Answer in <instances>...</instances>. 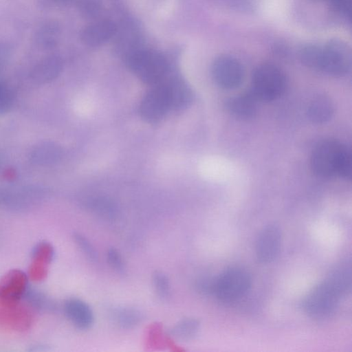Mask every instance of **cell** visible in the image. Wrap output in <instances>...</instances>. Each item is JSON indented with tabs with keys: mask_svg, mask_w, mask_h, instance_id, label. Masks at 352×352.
<instances>
[{
	"mask_svg": "<svg viewBox=\"0 0 352 352\" xmlns=\"http://www.w3.org/2000/svg\"><path fill=\"white\" fill-rule=\"evenodd\" d=\"M299 58L307 67L333 76H342L351 67L349 46L340 39H331L324 45H302Z\"/></svg>",
	"mask_w": 352,
	"mask_h": 352,
	"instance_id": "cell-1",
	"label": "cell"
},
{
	"mask_svg": "<svg viewBox=\"0 0 352 352\" xmlns=\"http://www.w3.org/2000/svg\"><path fill=\"white\" fill-rule=\"evenodd\" d=\"M129 68L144 82L157 85L162 83L169 69L166 58L156 52L135 50L126 56Z\"/></svg>",
	"mask_w": 352,
	"mask_h": 352,
	"instance_id": "cell-2",
	"label": "cell"
},
{
	"mask_svg": "<svg viewBox=\"0 0 352 352\" xmlns=\"http://www.w3.org/2000/svg\"><path fill=\"white\" fill-rule=\"evenodd\" d=\"M286 84L285 76L278 67L265 63L254 69L248 92L257 101H272L283 94Z\"/></svg>",
	"mask_w": 352,
	"mask_h": 352,
	"instance_id": "cell-3",
	"label": "cell"
},
{
	"mask_svg": "<svg viewBox=\"0 0 352 352\" xmlns=\"http://www.w3.org/2000/svg\"><path fill=\"white\" fill-rule=\"evenodd\" d=\"M251 285L252 278L248 271L230 267L213 278L211 294L221 301H235L245 296Z\"/></svg>",
	"mask_w": 352,
	"mask_h": 352,
	"instance_id": "cell-4",
	"label": "cell"
},
{
	"mask_svg": "<svg viewBox=\"0 0 352 352\" xmlns=\"http://www.w3.org/2000/svg\"><path fill=\"white\" fill-rule=\"evenodd\" d=\"M342 297V294L324 280L307 293L302 300V308L313 318L324 319L333 314Z\"/></svg>",
	"mask_w": 352,
	"mask_h": 352,
	"instance_id": "cell-5",
	"label": "cell"
},
{
	"mask_svg": "<svg viewBox=\"0 0 352 352\" xmlns=\"http://www.w3.org/2000/svg\"><path fill=\"white\" fill-rule=\"evenodd\" d=\"M346 146V145L331 139L318 142L311 156L313 172L320 177L338 175Z\"/></svg>",
	"mask_w": 352,
	"mask_h": 352,
	"instance_id": "cell-6",
	"label": "cell"
},
{
	"mask_svg": "<svg viewBox=\"0 0 352 352\" xmlns=\"http://www.w3.org/2000/svg\"><path fill=\"white\" fill-rule=\"evenodd\" d=\"M212 75L215 82L225 89L238 87L243 78L241 63L234 57L223 55L217 57L212 65Z\"/></svg>",
	"mask_w": 352,
	"mask_h": 352,
	"instance_id": "cell-7",
	"label": "cell"
},
{
	"mask_svg": "<svg viewBox=\"0 0 352 352\" xmlns=\"http://www.w3.org/2000/svg\"><path fill=\"white\" fill-rule=\"evenodd\" d=\"M27 287L28 276L24 272L18 269L8 272L0 279V306H17Z\"/></svg>",
	"mask_w": 352,
	"mask_h": 352,
	"instance_id": "cell-8",
	"label": "cell"
},
{
	"mask_svg": "<svg viewBox=\"0 0 352 352\" xmlns=\"http://www.w3.org/2000/svg\"><path fill=\"white\" fill-rule=\"evenodd\" d=\"M283 241L282 231L275 223H270L262 228L255 244V254L258 261L269 263L278 256Z\"/></svg>",
	"mask_w": 352,
	"mask_h": 352,
	"instance_id": "cell-9",
	"label": "cell"
},
{
	"mask_svg": "<svg viewBox=\"0 0 352 352\" xmlns=\"http://www.w3.org/2000/svg\"><path fill=\"white\" fill-rule=\"evenodd\" d=\"M170 108L168 94L163 82L155 85L142 100L140 113L143 119L155 122L162 118Z\"/></svg>",
	"mask_w": 352,
	"mask_h": 352,
	"instance_id": "cell-10",
	"label": "cell"
},
{
	"mask_svg": "<svg viewBox=\"0 0 352 352\" xmlns=\"http://www.w3.org/2000/svg\"><path fill=\"white\" fill-rule=\"evenodd\" d=\"M53 256V247L48 242H40L34 247L28 272L32 280L41 281L46 278Z\"/></svg>",
	"mask_w": 352,
	"mask_h": 352,
	"instance_id": "cell-11",
	"label": "cell"
},
{
	"mask_svg": "<svg viewBox=\"0 0 352 352\" xmlns=\"http://www.w3.org/2000/svg\"><path fill=\"white\" fill-rule=\"evenodd\" d=\"M116 25L108 19L100 20L87 25L81 32L82 43L89 47H98L114 36Z\"/></svg>",
	"mask_w": 352,
	"mask_h": 352,
	"instance_id": "cell-12",
	"label": "cell"
},
{
	"mask_svg": "<svg viewBox=\"0 0 352 352\" xmlns=\"http://www.w3.org/2000/svg\"><path fill=\"white\" fill-rule=\"evenodd\" d=\"M63 310L67 319L79 329H88L94 324V312L90 306L82 300L75 298L66 300Z\"/></svg>",
	"mask_w": 352,
	"mask_h": 352,
	"instance_id": "cell-13",
	"label": "cell"
},
{
	"mask_svg": "<svg viewBox=\"0 0 352 352\" xmlns=\"http://www.w3.org/2000/svg\"><path fill=\"white\" fill-rule=\"evenodd\" d=\"M257 100L248 91L246 94L228 98L226 101V110L234 117L248 120L256 113Z\"/></svg>",
	"mask_w": 352,
	"mask_h": 352,
	"instance_id": "cell-14",
	"label": "cell"
},
{
	"mask_svg": "<svg viewBox=\"0 0 352 352\" xmlns=\"http://www.w3.org/2000/svg\"><path fill=\"white\" fill-rule=\"evenodd\" d=\"M333 112V104L325 96H318L313 98L307 108L309 119L316 124L327 122L331 119Z\"/></svg>",
	"mask_w": 352,
	"mask_h": 352,
	"instance_id": "cell-15",
	"label": "cell"
},
{
	"mask_svg": "<svg viewBox=\"0 0 352 352\" xmlns=\"http://www.w3.org/2000/svg\"><path fill=\"white\" fill-rule=\"evenodd\" d=\"M164 85L168 94L170 108L179 109L186 106L190 102L191 92L182 81L173 79L164 82Z\"/></svg>",
	"mask_w": 352,
	"mask_h": 352,
	"instance_id": "cell-16",
	"label": "cell"
},
{
	"mask_svg": "<svg viewBox=\"0 0 352 352\" xmlns=\"http://www.w3.org/2000/svg\"><path fill=\"white\" fill-rule=\"evenodd\" d=\"M62 67L60 59L50 56L41 60L34 68L33 76L38 80H49L56 77Z\"/></svg>",
	"mask_w": 352,
	"mask_h": 352,
	"instance_id": "cell-17",
	"label": "cell"
},
{
	"mask_svg": "<svg viewBox=\"0 0 352 352\" xmlns=\"http://www.w3.org/2000/svg\"><path fill=\"white\" fill-rule=\"evenodd\" d=\"M199 322L195 318H185L175 324L169 331L170 336L179 341L193 339L199 332Z\"/></svg>",
	"mask_w": 352,
	"mask_h": 352,
	"instance_id": "cell-18",
	"label": "cell"
},
{
	"mask_svg": "<svg viewBox=\"0 0 352 352\" xmlns=\"http://www.w3.org/2000/svg\"><path fill=\"white\" fill-rule=\"evenodd\" d=\"M342 296L349 292L351 287V273L344 267H339L332 271L325 279Z\"/></svg>",
	"mask_w": 352,
	"mask_h": 352,
	"instance_id": "cell-19",
	"label": "cell"
},
{
	"mask_svg": "<svg viewBox=\"0 0 352 352\" xmlns=\"http://www.w3.org/2000/svg\"><path fill=\"white\" fill-rule=\"evenodd\" d=\"M58 34V28L54 23H45L38 30L36 34V43L43 47H52L57 42Z\"/></svg>",
	"mask_w": 352,
	"mask_h": 352,
	"instance_id": "cell-20",
	"label": "cell"
},
{
	"mask_svg": "<svg viewBox=\"0 0 352 352\" xmlns=\"http://www.w3.org/2000/svg\"><path fill=\"white\" fill-rule=\"evenodd\" d=\"M116 322L122 328L131 329L138 325L142 320L141 313L133 308H122L114 314Z\"/></svg>",
	"mask_w": 352,
	"mask_h": 352,
	"instance_id": "cell-21",
	"label": "cell"
},
{
	"mask_svg": "<svg viewBox=\"0 0 352 352\" xmlns=\"http://www.w3.org/2000/svg\"><path fill=\"white\" fill-rule=\"evenodd\" d=\"M153 283L157 294L163 298L170 296V283L168 276L162 272H155L153 276Z\"/></svg>",
	"mask_w": 352,
	"mask_h": 352,
	"instance_id": "cell-22",
	"label": "cell"
},
{
	"mask_svg": "<svg viewBox=\"0 0 352 352\" xmlns=\"http://www.w3.org/2000/svg\"><path fill=\"white\" fill-rule=\"evenodd\" d=\"M74 236L76 243L85 256L90 261H96L98 258V254L90 241L80 234H76Z\"/></svg>",
	"mask_w": 352,
	"mask_h": 352,
	"instance_id": "cell-23",
	"label": "cell"
},
{
	"mask_svg": "<svg viewBox=\"0 0 352 352\" xmlns=\"http://www.w3.org/2000/svg\"><path fill=\"white\" fill-rule=\"evenodd\" d=\"M107 259L112 269L121 272L124 268V263L121 254L115 248L109 249L107 252Z\"/></svg>",
	"mask_w": 352,
	"mask_h": 352,
	"instance_id": "cell-24",
	"label": "cell"
},
{
	"mask_svg": "<svg viewBox=\"0 0 352 352\" xmlns=\"http://www.w3.org/2000/svg\"><path fill=\"white\" fill-rule=\"evenodd\" d=\"M333 9L346 17H351V0H329Z\"/></svg>",
	"mask_w": 352,
	"mask_h": 352,
	"instance_id": "cell-25",
	"label": "cell"
},
{
	"mask_svg": "<svg viewBox=\"0 0 352 352\" xmlns=\"http://www.w3.org/2000/svg\"><path fill=\"white\" fill-rule=\"evenodd\" d=\"M12 95L10 90L0 85V113L6 111L11 105Z\"/></svg>",
	"mask_w": 352,
	"mask_h": 352,
	"instance_id": "cell-26",
	"label": "cell"
},
{
	"mask_svg": "<svg viewBox=\"0 0 352 352\" xmlns=\"http://www.w3.org/2000/svg\"><path fill=\"white\" fill-rule=\"evenodd\" d=\"M91 207L100 213H110L113 210V206L107 199H95L90 203Z\"/></svg>",
	"mask_w": 352,
	"mask_h": 352,
	"instance_id": "cell-27",
	"label": "cell"
},
{
	"mask_svg": "<svg viewBox=\"0 0 352 352\" xmlns=\"http://www.w3.org/2000/svg\"><path fill=\"white\" fill-rule=\"evenodd\" d=\"M5 47L6 46H4V45H0V65L2 62V60L7 55V50Z\"/></svg>",
	"mask_w": 352,
	"mask_h": 352,
	"instance_id": "cell-28",
	"label": "cell"
},
{
	"mask_svg": "<svg viewBox=\"0 0 352 352\" xmlns=\"http://www.w3.org/2000/svg\"><path fill=\"white\" fill-rule=\"evenodd\" d=\"M5 176L8 179H13L15 177V172L12 169H8L5 173Z\"/></svg>",
	"mask_w": 352,
	"mask_h": 352,
	"instance_id": "cell-29",
	"label": "cell"
},
{
	"mask_svg": "<svg viewBox=\"0 0 352 352\" xmlns=\"http://www.w3.org/2000/svg\"><path fill=\"white\" fill-rule=\"evenodd\" d=\"M55 2L59 3H63L69 1V0H53Z\"/></svg>",
	"mask_w": 352,
	"mask_h": 352,
	"instance_id": "cell-30",
	"label": "cell"
},
{
	"mask_svg": "<svg viewBox=\"0 0 352 352\" xmlns=\"http://www.w3.org/2000/svg\"><path fill=\"white\" fill-rule=\"evenodd\" d=\"M319 1H320V0H319ZM327 1H329V0H327Z\"/></svg>",
	"mask_w": 352,
	"mask_h": 352,
	"instance_id": "cell-31",
	"label": "cell"
}]
</instances>
